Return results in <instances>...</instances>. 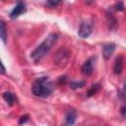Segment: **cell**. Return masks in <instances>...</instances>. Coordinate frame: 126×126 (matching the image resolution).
I'll return each mask as SVG.
<instances>
[{
  "label": "cell",
  "mask_w": 126,
  "mask_h": 126,
  "mask_svg": "<svg viewBox=\"0 0 126 126\" xmlns=\"http://www.w3.org/2000/svg\"><path fill=\"white\" fill-rule=\"evenodd\" d=\"M58 39V34L55 32L50 33L32 53H31V59L33 62H38L40 59H42L46 53L50 51L52 46L56 43Z\"/></svg>",
  "instance_id": "1"
},
{
  "label": "cell",
  "mask_w": 126,
  "mask_h": 126,
  "mask_svg": "<svg viewBox=\"0 0 126 126\" xmlns=\"http://www.w3.org/2000/svg\"><path fill=\"white\" fill-rule=\"evenodd\" d=\"M32 91V94L36 96L46 97L52 94V91H53L52 84L50 80L46 77L38 78L36 82L33 84Z\"/></svg>",
  "instance_id": "2"
},
{
  "label": "cell",
  "mask_w": 126,
  "mask_h": 126,
  "mask_svg": "<svg viewBox=\"0 0 126 126\" xmlns=\"http://www.w3.org/2000/svg\"><path fill=\"white\" fill-rule=\"evenodd\" d=\"M69 58V50L66 47H61L57 50L54 56V63L58 66H63L66 64Z\"/></svg>",
  "instance_id": "3"
},
{
  "label": "cell",
  "mask_w": 126,
  "mask_h": 126,
  "mask_svg": "<svg viewBox=\"0 0 126 126\" xmlns=\"http://www.w3.org/2000/svg\"><path fill=\"white\" fill-rule=\"evenodd\" d=\"M92 33V26L91 24L87 23V22H83L81 25H80V28H79V31H78V34L80 37L82 38H86V37H89Z\"/></svg>",
  "instance_id": "4"
},
{
  "label": "cell",
  "mask_w": 126,
  "mask_h": 126,
  "mask_svg": "<svg viewBox=\"0 0 126 126\" xmlns=\"http://www.w3.org/2000/svg\"><path fill=\"white\" fill-rule=\"evenodd\" d=\"M26 11H27L26 5H25L23 2H19V3L13 8V10L11 11V13H10V18H11V19H16V18H18L20 15H22L23 13H25Z\"/></svg>",
  "instance_id": "5"
},
{
  "label": "cell",
  "mask_w": 126,
  "mask_h": 126,
  "mask_svg": "<svg viewBox=\"0 0 126 126\" xmlns=\"http://www.w3.org/2000/svg\"><path fill=\"white\" fill-rule=\"evenodd\" d=\"M114 50H115V44H114L113 42L104 44V45L102 46V55H103V57H104L106 60L109 59V58L112 56Z\"/></svg>",
  "instance_id": "6"
},
{
  "label": "cell",
  "mask_w": 126,
  "mask_h": 126,
  "mask_svg": "<svg viewBox=\"0 0 126 126\" xmlns=\"http://www.w3.org/2000/svg\"><path fill=\"white\" fill-rule=\"evenodd\" d=\"M82 74L85 75V76H91L93 74V71H94V67H93V58H90L88 59L82 66Z\"/></svg>",
  "instance_id": "7"
},
{
  "label": "cell",
  "mask_w": 126,
  "mask_h": 126,
  "mask_svg": "<svg viewBox=\"0 0 126 126\" xmlns=\"http://www.w3.org/2000/svg\"><path fill=\"white\" fill-rule=\"evenodd\" d=\"M77 113L74 109H69L65 114V123L67 125H73L76 121Z\"/></svg>",
  "instance_id": "8"
},
{
  "label": "cell",
  "mask_w": 126,
  "mask_h": 126,
  "mask_svg": "<svg viewBox=\"0 0 126 126\" xmlns=\"http://www.w3.org/2000/svg\"><path fill=\"white\" fill-rule=\"evenodd\" d=\"M123 57L122 56H119L116 61H115V64H114V68H113V71L116 75H119L121 74L122 72V69H123Z\"/></svg>",
  "instance_id": "9"
},
{
  "label": "cell",
  "mask_w": 126,
  "mask_h": 126,
  "mask_svg": "<svg viewBox=\"0 0 126 126\" xmlns=\"http://www.w3.org/2000/svg\"><path fill=\"white\" fill-rule=\"evenodd\" d=\"M106 18H107V23H108V26H109V29L110 30H113L117 27V21L116 19L114 18V16L111 14V13H106Z\"/></svg>",
  "instance_id": "10"
},
{
  "label": "cell",
  "mask_w": 126,
  "mask_h": 126,
  "mask_svg": "<svg viewBox=\"0 0 126 126\" xmlns=\"http://www.w3.org/2000/svg\"><path fill=\"white\" fill-rule=\"evenodd\" d=\"M0 39L3 42H6L7 39V31H6V25L4 21L0 20Z\"/></svg>",
  "instance_id": "11"
},
{
  "label": "cell",
  "mask_w": 126,
  "mask_h": 126,
  "mask_svg": "<svg viewBox=\"0 0 126 126\" xmlns=\"http://www.w3.org/2000/svg\"><path fill=\"white\" fill-rule=\"evenodd\" d=\"M3 98L4 100L9 104V105H13L14 102H15V95L10 93V92H6L3 94Z\"/></svg>",
  "instance_id": "12"
},
{
  "label": "cell",
  "mask_w": 126,
  "mask_h": 126,
  "mask_svg": "<svg viewBox=\"0 0 126 126\" xmlns=\"http://www.w3.org/2000/svg\"><path fill=\"white\" fill-rule=\"evenodd\" d=\"M99 88H100V85H99V84H96V85L92 86V88L88 91L87 95H88V96H92V95H94V94H96V92L99 90Z\"/></svg>",
  "instance_id": "13"
},
{
  "label": "cell",
  "mask_w": 126,
  "mask_h": 126,
  "mask_svg": "<svg viewBox=\"0 0 126 126\" xmlns=\"http://www.w3.org/2000/svg\"><path fill=\"white\" fill-rule=\"evenodd\" d=\"M84 86H85V81H80V82H71V83H70V88H71V89H73V90L83 88Z\"/></svg>",
  "instance_id": "14"
},
{
  "label": "cell",
  "mask_w": 126,
  "mask_h": 126,
  "mask_svg": "<svg viewBox=\"0 0 126 126\" xmlns=\"http://www.w3.org/2000/svg\"><path fill=\"white\" fill-rule=\"evenodd\" d=\"M46 1H47V4L51 7H55L62 2V0H46Z\"/></svg>",
  "instance_id": "15"
},
{
  "label": "cell",
  "mask_w": 126,
  "mask_h": 126,
  "mask_svg": "<svg viewBox=\"0 0 126 126\" xmlns=\"http://www.w3.org/2000/svg\"><path fill=\"white\" fill-rule=\"evenodd\" d=\"M115 9H116L117 11H119V12H122V11L124 10V4H123V2H121V1L117 2V3L115 4Z\"/></svg>",
  "instance_id": "16"
},
{
  "label": "cell",
  "mask_w": 126,
  "mask_h": 126,
  "mask_svg": "<svg viewBox=\"0 0 126 126\" xmlns=\"http://www.w3.org/2000/svg\"><path fill=\"white\" fill-rule=\"evenodd\" d=\"M29 118H30V116H29L28 114L22 115V116L20 117V119H19V124H24V123H26V122L29 120Z\"/></svg>",
  "instance_id": "17"
},
{
  "label": "cell",
  "mask_w": 126,
  "mask_h": 126,
  "mask_svg": "<svg viewBox=\"0 0 126 126\" xmlns=\"http://www.w3.org/2000/svg\"><path fill=\"white\" fill-rule=\"evenodd\" d=\"M5 71H6V69H5L4 65L2 64V62H1V60H0V73H1V74H4Z\"/></svg>",
  "instance_id": "18"
},
{
  "label": "cell",
  "mask_w": 126,
  "mask_h": 126,
  "mask_svg": "<svg viewBox=\"0 0 126 126\" xmlns=\"http://www.w3.org/2000/svg\"><path fill=\"white\" fill-rule=\"evenodd\" d=\"M121 115H122V117H125V114H126V108H125V106L123 105L122 107H121Z\"/></svg>",
  "instance_id": "19"
}]
</instances>
